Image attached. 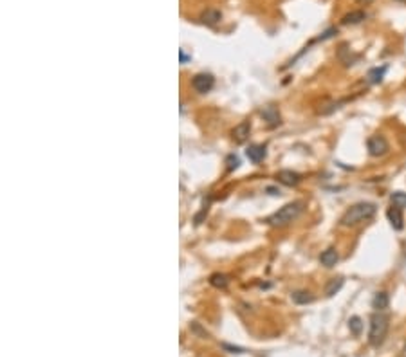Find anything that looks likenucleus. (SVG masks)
<instances>
[{"label":"nucleus","mask_w":406,"mask_h":357,"mask_svg":"<svg viewBox=\"0 0 406 357\" xmlns=\"http://www.w3.org/2000/svg\"><path fill=\"white\" fill-rule=\"evenodd\" d=\"M179 54H181V63H186V62H188V60H190V58H188V56H186V53H184V51H183V49L179 51Z\"/></svg>","instance_id":"obj_22"},{"label":"nucleus","mask_w":406,"mask_h":357,"mask_svg":"<svg viewBox=\"0 0 406 357\" xmlns=\"http://www.w3.org/2000/svg\"><path fill=\"white\" fill-rule=\"evenodd\" d=\"M377 213L376 204L372 202H357V204L350 206L340 218V224L345 227H354L359 226L363 222H369L370 218H374V215Z\"/></svg>","instance_id":"obj_1"},{"label":"nucleus","mask_w":406,"mask_h":357,"mask_svg":"<svg viewBox=\"0 0 406 357\" xmlns=\"http://www.w3.org/2000/svg\"><path fill=\"white\" fill-rule=\"evenodd\" d=\"M348 329H350V332H352L354 336H359V334L363 332V321H361V318H357V316L350 318V320H348Z\"/></svg>","instance_id":"obj_19"},{"label":"nucleus","mask_w":406,"mask_h":357,"mask_svg":"<svg viewBox=\"0 0 406 357\" xmlns=\"http://www.w3.org/2000/svg\"><path fill=\"white\" fill-rule=\"evenodd\" d=\"M386 217H388L390 226L394 227L395 231H401L402 227H404V218H402V210H401V208H397V206H392V208H388V211H386Z\"/></svg>","instance_id":"obj_8"},{"label":"nucleus","mask_w":406,"mask_h":357,"mask_svg":"<svg viewBox=\"0 0 406 357\" xmlns=\"http://www.w3.org/2000/svg\"><path fill=\"white\" fill-rule=\"evenodd\" d=\"M224 348H228V350H233V353H238V352H242V348H238V346H229V345H224Z\"/></svg>","instance_id":"obj_23"},{"label":"nucleus","mask_w":406,"mask_h":357,"mask_svg":"<svg viewBox=\"0 0 406 357\" xmlns=\"http://www.w3.org/2000/svg\"><path fill=\"white\" fill-rule=\"evenodd\" d=\"M220 18H222V13H220L219 9H206V11L200 15V20H202V24H206V25L219 24Z\"/></svg>","instance_id":"obj_13"},{"label":"nucleus","mask_w":406,"mask_h":357,"mask_svg":"<svg viewBox=\"0 0 406 357\" xmlns=\"http://www.w3.org/2000/svg\"><path fill=\"white\" fill-rule=\"evenodd\" d=\"M367 150H369V153L372 157H383L385 153H388V150H390L388 141L383 136H372L367 141Z\"/></svg>","instance_id":"obj_4"},{"label":"nucleus","mask_w":406,"mask_h":357,"mask_svg":"<svg viewBox=\"0 0 406 357\" xmlns=\"http://www.w3.org/2000/svg\"><path fill=\"white\" fill-rule=\"evenodd\" d=\"M390 201H392V206H397V208H406V193L404 191H394L390 195Z\"/></svg>","instance_id":"obj_20"},{"label":"nucleus","mask_w":406,"mask_h":357,"mask_svg":"<svg viewBox=\"0 0 406 357\" xmlns=\"http://www.w3.org/2000/svg\"><path fill=\"white\" fill-rule=\"evenodd\" d=\"M365 18H367L365 11H352V13H348V15H345V17L341 18V24H343V25H354V24H359V22H363Z\"/></svg>","instance_id":"obj_15"},{"label":"nucleus","mask_w":406,"mask_h":357,"mask_svg":"<svg viewBox=\"0 0 406 357\" xmlns=\"http://www.w3.org/2000/svg\"><path fill=\"white\" fill-rule=\"evenodd\" d=\"M359 4H363V6H367V4H370V2H374V0H357Z\"/></svg>","instance_id":"obj_25"},{"label":"nucleus","mask_w":406,"mask_h":357,"mask_svg":"<svg viewBox=\"0 0 406 357\" xmlns=\"http://www.w3.org/2000/svg\"><path fill=\"white\" fill-rule=\"evenodd\" d=\"M390 329V318L383 312H374L370 318L369 343L372 346H381L386 339V334Z\"/></svg>","instance_id":"obj_3"},{"label":"nucleus","mask_w":406,"mask_h":357,"mask_svg":"<svg viewBox=\"0 0 406 357\" xmlns=\"http://www.w3.org/2000/svg\"><path fill=\"white\" fill-rule=\"evenodd\" d=\"M305 210V204L302 201H295V202H289V204L282 206L276 213H273L269 218H267V224L273 227H286L289 224L296 220L300 215L303 213Z\"/></svg>","instance_id":"obj_2"},{"label":"nucleus","mask_w":406,"mask_h":357,"mask_svg":"<svg viewBox=\"0 0 406 357\" xmlns=\"http://www.w3.org/2000/svg\"><path fill=\"white\" fill-rule=\"evenodd\" d=\"M267 191H269V195H280V189H276V188H267Z\"/></svg>","instance_id":"obj_24"},{"label":"nucleus","mask_w":406,"mask_h":357,"mask_svg":"<svg viewBox=\"0 0 406 357\" xmlns=\"http://www.w3.org/2000/svg\"><path fill=\"white\" fill-rule=\"evenodd\" d=\"M249 132H251V123H249V121H242L240 125H236V127L233 128V132H231L233 141L238 144L246 143L249 137Z\"/></svg>","instance_id":"obj_9"},{"label":"nucleus","mask_w":406,"mask_h":357,"mask_svg":"<svg viewBox=\"0 0 406 357\" xmlns=\"http://www.w3.org/2000/svg\"><path fill=\"white\" fill-rule=\"evenodd\" d=\"M226 165H228V172H233V170H236L240 166V159H238V155L231 153V155H228V159H226Z\"/></svg>","instance_id":"obj_21"},{"label":"nucleus","mask_w":406,"mask_h":357,"mask_svg":"<svg viewBox=\"0 0 406 357\" xmlns=\"http://www.w3.org/2000/svg\"><path fill=\"white\" fill-rule=\"evenodd\" d=\"M345 280L343 278H332L327 282V285H325V296L327 298H332L334 294H338V292L341 291V287H343Z\"/></svg>","instance_id":"obj_14"},{"label":"nucleus","mask_w":406,"mask_h":357,"mask_svg":"<svg viewBox=\"0 0 406 357\" xmlns=\"http://www.w3.org/2000/svg\"><path fill=\"white\" fill-rule=\"evenodd\" d=\"M338 260H340V255H338V251L334 247H329V249H325L319 255V263L325 267H334L338 263Z\"/></svg>","instance_id":"obj_12"},{"label":"nucleus","mask_w":406,"mask_h":357,"mask_svg":"<svg viewBox=\"0 0 406 357\" xmlns=\"http://www.w3.org/2000/svg\"><path fill=\"white\" fill-rule=\"evenodd\" d=\"M260 115L264 117V121L267 125H269L271 128L278 127V125L282 123V117H280V112H278V108L274 107V105H267V107H264L260 110Z\"/></svg>","instance_id":"obj_6"},{"label":"nucleus","mask_w":406,"mask_h":357,"mask_svg":"<svg viewBox=\"0 0 406 357\" xmlns=\"http://www.w3.org/2000/svg\"><path fill=\"white\" fill-rule=\"evenodd\" d=\"M276 179L278 182H282V184L289 186V188H293V186H298L300 182H302V175L296 172H293V170H282V172L276 173Z\"/></svg>","instance_id":"obj_7"},{"label":"nucleus","mask_w":406,"mask_h":357,"mask_svg":"<svg viewBox=\"0 0 406 357\" xmlns=\"http://www.w3.org/2000/svg\"><path fill=\"white\" fill-rule=\"evenodd\" d=\"M402 353H404V357H406V345H404V350H402Z\"/></svg>","instance_id":"obj_26"},{"label":"nucleus","mask_w":406,"mask_h":357,"mask_svg":"<svg viewBox=\"0 0 406 357\" xmlns=\"http://www.w3.org/2000/svg\"><path fill=\"white\" fill-rule=\"evenodd\" d=\"M399 2H406V0H399Z\"/></svg>","instance_id":"obj_27"},{"label":"nucleus","mask_w":406,"mask_h":357,"mask_svg":"<svg viewBox=\"0 0 406 357\" xmlns=\"http://www.w3.org/2000/svg\"><path fill=\"white\" fill-rule=\"evenodd\" d=\"M210 284L215 289H228L229 285V278L222 272H215V274L210 276Z\"/></svg>","instance_id":"obj_17"},{"label":"nucleus","mask_w":406,"mask_h":357,"mask_svg":"<svg viewBox=\"0 0 406 357\" xmlns=\"http://www.w3.org/2000/svg\"><path fill=\"white\" fill-rule=\"evenodd\" d=\"M386 74V65L383 67H374V69L369 70V82L370 83H381L383 78Z\"/></svg>","instance_id":"obj_18"},{"label":"nucleus","mask_w":406,"mask_h":357,"mask_svg":"<svg viewBox=\"0 0 406 357\" xmlns=\"http://www.w3.org/2000/svg\"><path fill=\"white\" fill-rule=\"evenodd\" d=\"M213 85H215V78H213L212 74H197V76L191 80V87H193L199 94L210 92L213 89Z\"/></svg>","instance_id":"obj_5"},{"label":"nucleus","mask_w":406,"mask_h":357,"mask_svg":"<svg viewBox=\"0 0 406 357\" xmlns=\"http://www.w3.org/2000/svg\"><path fill=\"white\" fill-rule=\"evenodd\" d=\"M265 155H267V150H265V146H262V144H249V146L246 148V157H248L251 163H260V161L265 159Z\"/></svg>","instance_id":"obj_10"},{"label":"nucleus","mask_w":406,"mask_h":357,"mask_svg":"<svg viewBox=\"0 0 406 357\" xmlns=\"http://www.w3.org/2000/svg\"><path fill=\"white\" fill-rule=\"evenodd\" d=\"M291 298H293V301L298 305H307V303H312V301H314V296H312L309 291H295L293 294H291Z\"/></svg>","instance_id":"obj_16"},{"label":"nucleus","mask_w":406,"mask_h":357,"mask_svg":"<svg viewBox=\"0 0 406 357\" xmlns=\"http://www.w3.org/2000/svg\"><path fill=\"white\" fill-rule=\"evenodd\" d=\"M388 305H390V296H388V292H385V291H379V292H376L374 294V298H372V308L376 312H383V310H386L388 308Z\"/></svg>","instance_id":"obj_11"}]
</instances>
